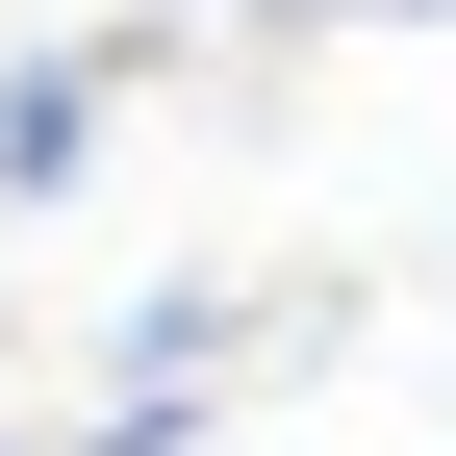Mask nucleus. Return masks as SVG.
I'll list each match as a JSON object with an SVG mask.
<instances>
[{"label": "nucleus", "instance_id": "obj_1", "mask_svg": "<svg viewBox=\"0 0 456 456\" xmlns=\"http://www.w3.org/2000/svg\"><path fill=\"white\" fill-rule=\"evenodd\" d=\"M102 178V51H0V203H77Z\"/></svg>", "mask_w": 456, "mask_h": 456}, {"label": "nucleus", "instance_id": "obj_2", "mask_svg": "<svg viewBox=\"0 0 456 456\" xmlns=\"http://www.w3.org/2000/svg\"><path fill=\"white\" fill-rule=\"evenodd\" d=\"M305 26H456V0H305Z\"/></svg>", "mask_w": 456, "mask_h": 456}]
</instances>
